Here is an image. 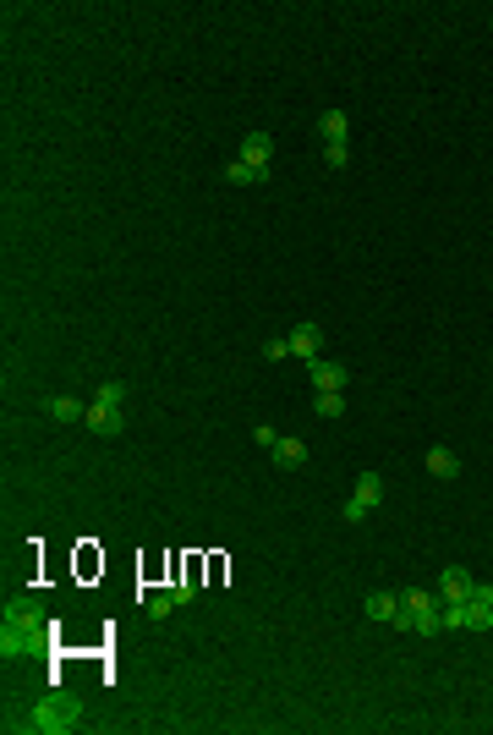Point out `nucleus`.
<instances>
[{
	"mask_svg": "<svg viewBox=\"0 0 493 735\" xmlns=\"http://www.w3.org/2000/svg\"><path fill=\"white\" fill-rule=\"evenodd\" d=\"M263 357H269V363H285V357H290V340H263Z\"/></svg>",
	"mask_w": 493,
	"mask_h": 735,
	"instance_id": "6ab92c4d",
	"label": "nucleus"
},
{
	"mask_svg": "<svg viewBox=\"0 0 493 735\" xmlns=\"http://www.w3.org/2000/svg\"><path fill=\"white\" fill-rule=\"evenodd\" d=\"M171 598H176V603H192V598H197V587H192V582H181V587H171Z\"/></svg>",
	"mask_w": 493,
	"mask_h": 735,
	"instance_id": "412c9836",
	"label": "nucleus"
},
{
	"mask_svg": "<svg viewBox=\"0 0 493 735\" xmlns=\"http://www.w3.org/2000/svg\"><path fill=\"white\" fill-rule=\"evenodd\" d=\"M269 154H274V138H269V132H247V143H242L236 159H247V165H269Z\"/></svg>",
	"mask_w": 493,
	"mask_h": 735,
	"instance_id": "2eb2a0df",
	"label": "nucleus"
},
{
	"mask_svg": "<svg viewBox=\"0 0 493 735\" xmlns=\"http://www.w3.org/2000/svg\"><path fill=\"white\" fill-rule=\"evenodd\" d=\"M285 340H290V357L313 363V357H318V346H323V330H318V324H296V330H290Z\"/></svg>",
	"mask_w": 493,
	"mask_h": 735,
	"instance_id": "9b49d317",
	"label": "nucleus"
},
{
	"mask_svg": "<svg viewBox=\"0 0 493 735\" xmlns=\"http://www.w3.org/2000/svg\"><path fill=\"white\" fill-rule=\"evenodd\" d=\"M126 385H121V379H105V385H99V395L88 401V428L93 434H121V423H126Z\"/></svg>",
	"mask_w": 493,
	"mask_h": 735,
	"instance_id": "7ed1b4c3",
	"label": "nucleus"
},
{
	"mask_svg": "<svg viewBox=\"0 0 493 735\" xmlns=\"http://www.w3.org/2000/svg\"><path fill=\"white\" fill-rule=\"evenodd\" d=\"M323 159L335 171H346V159H351V121H346V110H323Z\"/></svg>",
	"mask_w": 493,
	"mask_h": 735,
	"instance_id": "20e7f679",
	"label": "nucleus"
},
{
	"mask_svg": "<svg viewBox=\"0 0 493 735\" xmlns=\"http://www.w3.org/2000/svg\"><path fill=\"white\" fill-rule=\"evenodd\" d=\"M406 603H411V631L417 636L444 631V593H406Z\"/></svg>",
	"mask_w": 493,
	"mask_h": 735,
	"instance_id": "39448f33",
	"label": "nucleus"
},
{
	"mask_svg": "<svg viewBox=\"0 0 493 735\" xmlns=\"http://www.w3.org/2000/svg\"><path fill=\"white\" fill-rule=\"evenodd\" d=\"M460 610H466V631H493V587H472V598L460 603Z\"/></svg>",
	"mask_w": 493,
	"mask_h": 735,
	"instance_id": "0eeeda50",
	"label": "nucleus"
},
{
	"mask_svg": "<svg viewBox=\"0 0 493 735\" xmlns=\"http://www.w3.org/2000/svg\"><path fill=\"white\" fill-rule=\"evenodd\" d=\"M50 418H55V423H88V406H83L77 395H55V401H50Z\"/></svg>",
	"mask_w": 493,
	"mask_h": 735,
	"instance_id": "dca6fc26",
	"label": "nucleus"
},
{
	"mask_svg": "<svg viewBox=\"0 0 493 735\" xmlns=\"http://www.w3.org/2000/svg\"><path fill=\"white\" fill-rule=\"evenodd\" d=\"M12 730H33V735H72L83 724V702L77 697H66V691H50L39 697L22 719H6Z\"/></svg>",
	"mask_w": 493,
	"mask_h": 735,
	"instance_id": "f03ea898",
	"label": "nucleus"
},
{
	"mask_svg": "<svg viewBox=\"0 0 493 735\" xmlns=\"http://www.w3.org/2000/svg\"><path fill=\"white\" fill-rule=\"evenodd\" d=\"M427 472H433L439 483H455V477H460V456L449 451V444H433V451H427Z\"/></svg>",
	"mask_w": 493,
	"mask_h": 735,
	"instance_id": "f8f14e48",
	"label": "nucleus"
},
{
	"mask_svg": "<svg viewBox=\"0 0 493 735\" xmlns=\"http://www.w3.org/2000/svg\"><path fill=\"white\" fill-rule=\"evenodd\" d=\"M171 610H176V598H171V593H154V598H143V615H148V620H164Z\"/></svg>",
	"mask_w": 493,
	"mask_h": 735,
	"instance_id": "a211bd4d",
	"label": "nucleus"
},
{
	"mask_svg": "<svg viewBox=\"0 0 493 735\" xmlns=\"http://www.w3.org/2000/svg\"><path fill=\"white\" fill-rule=\"evenodd\" d=\"M378 499H384V472H362L351 499H346V522H368L378 510Z\"/></svg>",
	"mask_w": 493,
	"mask_h": 735,
	"instance_id": "423d86ee",
	"label": "nucleus"
},
{
	"mask_svg": "<svg viewBox=\"0 0 493 735\" xmlns=\"http://www.w3.org/2000/svg\"><path fill=\"white\" fill-rule=\"evenodd\" d=\"M302 461H307V444H302V439H290V434H280V444H274V467L296 472Z\"/></svg>",
	"mask_w": 493,
	"mask_h": 735,
	"instance_id": "4468645a",
	"label": "nucleus"
},
{
	"mask_svg": "<svg viewBox=\"0 0 493 735\" xmlns=\"http://www.w3.org/2000/svg\"><path fill=\"white\" fill-rule=\"evenodd\" d=\"M225 181H230V187H269L274 171H269V165H247V159H230V165H225Z\"/></svg>",
	"mask_w": 493,
	"mask_h": 735,
	"instance_id": "6e6552de",
	"label": "nucleus"
},
{
	"mask_svg": "<svg viewBox=\"0 0 493 735\" xmlns=\"http://www.w3.org/2000/svg\"><path fill=\"white\" fill-rule=\"evenodd\" d=\"M472 587H477V582H472V571H466V565H444L439 593H444L449 603H466V598H472Z\"/></svg>",
	"mask_w": 493,
	"mask_h": 735,
	"instance_id": "9d476101",
	"label": "nucleus"
},
{
	"mask_svg": "<svg viewBox=\"0 0 493 735\" xmlns=\"http://www.w3.org/2000/svg\"><path fill=\"white\" fill-rule=\"evenodd\" d=\"M307 373H313V390H346L351 385V368L346 363H307Z\"/></svg>",
	"mask_w": 493,
	"mask_h": 735,
	"instance_id": "1a4fd4ad",
	"label": "nucleus"
},
{
	"mask_svg": "<svg viewBox=\"0 0 493 735\" xmlns=\"http://www.w3.org/2000/svg\"><path fill=\"white\" fill-rule=\"evenodd\" d=\"M252 439H258V444H263V451H274V444H280V434H274V428H269V423H263V428H252Z\"/></svg>",
	"mask_w": 493,
	"mask_h": 735,
	"instance_id": "aec40b11",
	"label": "nucleus"
},
{
	"mask_svg": "<svg viewBox=\"0 0 493 735\" xmlns=\"http://www.w3.org/2000/svg\"><path fill=\"white\" fill-rule=\"evenodd\" d=\"M44 610H39V598H12L6 603V615H0V659H28V653H39L44 648Z\"/></svg>",
	"mask_w": 493,
	"mask_h": 735,
	"instance_id": "f257e3e1",
	"label": "nucleus"
},
{
	"mask_svg": "<svg viewBox=\"0 0 493 735\" xmlns=\"http://www.w3.org/2000/svg\"><path fill=\"white\" fill-rule=\"evenodd\" d=\"M362 610H368V620L389 626L394 615H401V598H394V593H368V603H362Z\"/></svg>",
	"mask_w": 493,
	"mask_h": 735,
	"instance_id": "ddd939ff",
	"label": "nucleus"
},
{
	"mask_svg": "<svg viewBox=\"0 0 493 735\" xmlns=\"http://www.w3.org/2000/svg\"><path fill=\"white\" fill-rule=\"evenodd\" d=\"M318 418H346V390H318Z\"/></svg>",
	"mask_w": 493,
	"mask_h": 735,
	"instance_id": "f3484780",
	"label": "nucleus"
}]
</instances>
